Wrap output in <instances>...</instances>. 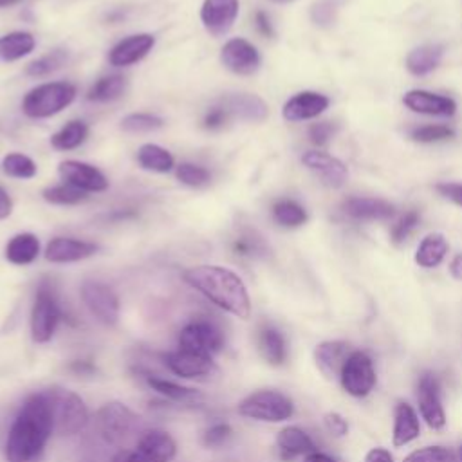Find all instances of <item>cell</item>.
Returning <instances> with one entry per match:
<instances>
[{"label": "cell", "mask_w": 462, "mask_h": 462, "mask_svg": "<svg viewBox=\"0 0 462 462\" xmlns=\"http://www.w3.org/2000/svg\"><path fill=\"white\" fill-rule=\"evenodd\" d=\"M55 431L51 408L42 392L30 395L19 410L6 439L8 462H37Z\"/></svg>", "instance_id": "obj_1"}, {"label": "cell", "mask_w": 462, "mask_h": 462, "mask_svg": "<svg viewBox=\"0 0 462 462\" xmlns=\"http://www.w3.org/2000/svg\"><path fill=\"white\" fill-rule=\"evenodd\" d=\"M183 280L206 296L222 311L248 320L251 316V298L244 280L222 266H194L183 273Z\"/></svg>", "instance_id": "obj_2"}, {"label": "cell", "mask_w": 462, "mask_h": 462, "mask_svg": "<svg viewBox=\"0 0 462 462\" xmlns=\"http://www.w3.org/2000/svg\"><path fill=\"white\" fill-rule=\"evenodd\" d=\"M78 89L69 82H48L32 89L23 100V113L32 120H48L77 100Z\"/></svg>", "instance_id": "obj_3"}, {"label": "cell", "mask_w": 462, "mask_h": 462, "mask_svg": "<svg viewBox=\"0 0 462 462\" xmlns=\"http://www.w3.org/2000/svg\"><path fill=\"white\" fill-rule=\"evenodd\" d=\"M44 394L51 408L57 433L75 435V433H80L89 424V408L77 392L53 386L44 390Z\"/></svg>", "instance_id": "obj_4"}, {"label": "cell", "mask_w": 462, "mask_h": 462, "mask_svg": "<svg viewBox=\"0 0 462 462\" xmlns=\"http://www.w3.org/2000/svg\"><path fill=\"white\" fill-rule=\"evenodd\" d=\"M237 410L246 419L262 421V422H284L293 417L294 404L285 394L278 390L264 388L246 395L239 403Z\"/></svg>", "instance_id": "obj_5"}, {"label": "cell", "mask_w": 462, "mask_h": 462, "mask_svg": "<svg viewBox=\"0 0 462 462\" xmlns=\"http://www.w3.org/2000/svg\"><path fill=\"white\" fill-rule=\"evenodd\" d=\"M96 426L102 437L114 444L123 446L141 426V417L120 401L105 403L96 413Z\"/></svg>", "instance_id": "obj_6"}, {"label": "cell", "mask_w": 462, "mask_h": 462, "mask_svg": "<svg viewBox=\"0 0 462 462\" xmlns=\"http://www.w3.org/2000/svg\"><path fill=\"white\" fill-rule=\"evenodd\" d=\"M64 318V311L51 285L42 284L37 291L35 303L32 309V338L35 343H50Z\"/></svg>", "instance_id": "obj_7"}, {"label": "cell", "mask_w": 462, "mask_h": 462, "mask_svg": "<svg viewBox=\"0 0 462 462\" xmlns=\"http://www.w3.org/2000/svg\"><path fill=\"white\" fill-rule=\"evenodd\" d=\"M179 349L213 358L224 347V334L221 327L210 320L195 318L188 322L179 332Z\"/></svg>", "instance_id": "obj_8"}, {"label": "cell", "mask_w": 462, "mask_h": 462, "mask_svg": "<svg viewBox=\"0 0 462 462\" xmlns=\"http://www.w3.org/2000/svg\"><path fill=\"white\" fill-rule=\"evenodd\" d=\"M82 302L89 313L107 327H114L120 322V298L113 287L98 280H86L80 289Z\"/></svg>", "instance_id": "obj_9"}, {"label": "cell", "mask_w": 462, "mask_h": 462, "mask_svg": "<svg viewBox=\"0 0 462 462\" xmlns=\"http://www.w3.org/2000/svg\"><path fill=\"white\" fill-rule=\"evenodd\" d=\"M341 386L354 397H365L376 385V370L370 356L363 350H352L340 376Z\"/></svg>", "instance_id": "obj_10"}, {"label": "cell", "mask_w": 462, "mask_h": 462, "mask_svg": "<svg viewBox=\"0 0 462 462\" xmlns=\"http://www.w3.org/2000/svg\"><path fill=\"white\" fill-rule=\"evenodd\" d=\"M177 455L174 437L163 430H149L134 449H127V462H170Z\"/></svg>", "instance_id": "obj_11"}, {"label": "cell", "mask_w": 462, "mask_h": 462, "mask_svg": "<svg viewBox=\"0 0 462 462\" xmlns=\"http://www.w3.org/2000/svg\"><path fill=\"white\" fill-rule=\"evenodd\" d=\"M240 12L239 0H204L201 6V23L206 33L221 39L231 32Z\"/></svg>", "instance_id": "obj_12"}, {"label": "cell", "mask_w": 462, "mask_h": 462, "mask_svg": "<svg viewBox=\"0 0 462 462\" xmlns=\"http://www.w3.org/2000/svg\"><path fill=\"white\" fill-rule=\"evenodd\" d=\"M221 64L239 77H251L262 66L258 50L246 39H231L221 50Z\"/></svg>", "instance_id": "obj_13"}, {"label": "cell", "mask_w": 462, "mask_h": 462, "mask_svg": "<svg viewBox=\"0 0 462 462\" xmlns=\"http://www.w3.org/2000/svg\"><path fill=\"white\" fill-rule=\"evenodd\" d=\"M59 176L64 183L80 188L86 194H102L109 190L107 176L95 165L68 159L59 165Z\"/></svg>", "instance_id": "obj_14"}, {"label": "cell", "mask_w": 462, "mask_h": 462, "mask_svg": "<svg viewBox=\"0 0 462 462\" xmlns=\"http://www.w3.org/2000/svg\"><path fill=\"white\" fill-rule=\"evenodd\" d=\"M417 401L424 422L431 430H442L446 426V412L440 399V385L433 374L426 372L421 376L417 385Z\"/></svg>", "instance_id": "obj_15"}, {"label": "cell", "mask_w": 462, "mask_h": 462, "mask_svg": "<svg viewBox=\"0 0 462 462\" xmlns=\"http://www.w3.org/2000/svg\"><path fill=\"white\" fill-rule=\"evenodd\" d=\"M163 359L170 372H174L176 376L185 377V379H206V377L217 374V365H215L213 358L188 352L179 347L176 350L167 352L163 356Z\"/></svg>", "instance_id": "obj_16"}, {"label": "cell", "mask_w": 462, "mask_h": 462, "mask_svg": "<svg viewBox=\"0 0 462 462\" xmlns=\"http://www.w3.org/2000/svg\"><path fill=\"white\" fill-rule=\"evenodd\" d=\"M100 246L75 237H55L48 242L44 257L51 264H73L95 257Z\"/></svg>", "instance_id": "obj_17"}, {"label": "cell", "mask_w": 462, "mask_h": 462, "mask_svg": "<svg viewBox=\"0 0 462 462\" xmlns=\"http://www.w3.org/2000/svg\"><path fill=\"white\" fill-rule=\"evenodd\" d=\"M156 46V37L150 33H138L120 41L109 51V64L113 68H131L140 64Z\"/></svg>", "instance_id": "obj_18"}, {"label": "cell", "mask_w": 462, "mask_h": 462, "mask_svg": "<svg viewBox=\"0 0 462 462\" xmlns=\"http://www.w3.org/2000/svg\"><path fill=\"white\" fill-rule=\"evenodd\" d=\"M302 163L303 167H307L311 172H314L323 185L331 186V188H340L345 185L347 177H349V170L347 167L332 158L327 152H320V150H309L302 156Z\"/></svg>", "instance_id": "obj_19"}, {"label": "cell", "mask_w": 462, "mask_h": 462, "mask_svg": "<svg viewBox=\"0 0 462 462\" xmlns=\"http://www.w3.org/2000/svg\"><path fill=\"white\" fill-rule=\"evenodd\" d=\"M331 100L325 95L314 91H303L289 98L282 109V116L285 122H307L318 118L322 113L329 109Z\"/></svg>", "instance_id": "obj_20"}, {"label": "cell", "mask_w": 462, "mask_h": 462, "mask_svg": "<svg viewBox=\"0 0 462 462\" xmlns=\"http://www.w3.org/2000/svg\"><path fill=\"white\" fill-rule=\"evenodd\" d=\"M403 104L412 113L426 116H453L457 113V104L451 98L421 89L408 91L403 96Z\"/></svg>", "instance_id": "obj_21"}, {"label": "cell", "mask_w": 462, "mask_h": 462, "mask_svg": "<svg viewBox=\"0 0 462 462\" xmlns=\"http://www.w3.org/2000/svg\"><path fill=\"white\" fill-rule=\"evenodd\" d=\"M221 105L228 111L231 118H239L242 122L262 123L269 116L267 104L257 95H230L221 100Z\"/></svg>", "instance_id": "obj_22"}, {"label": "cell", "mask_w": 462, "mask_h": 462, "mask_svg": "<svg viewBox=\"0 0 462 462\" xmlns=\"http://www.w3.org/2000/svg\"><path fill=\"white\" fill-rule=\"evenodd\" d=\"M352 349L345 341H323L314 349V363L327 379H340Z\"/></svg>", "instance_id": "obj_23"}, {"label": "cell", "mask_w": 462, "mask_h": 462, "mask_svg": "<svg viewBox=\"0 0 462 462\" xmlns=\"http://www.w3.org/2000/svg\"><path fill=\"white\" fill-rule=\"evenodd\" d=\"M341 208L356 221H388L395 215L394 204L374 197H350Z\"/></svg>", "instance_id": "obj_24"}, {"label": "cell", "mask_w": 462, "mask_h": 462, "mask_svg": "<svg viewBox=\"0 0 462 462\" xmlns=\"http://www.w3.org/2000/svg\"><path fill=\"white\" fill-rule=\"evenodd\" d=\"M421 433V422L419 415L408 403H399L394 410V431H392V442L395 448L406 446L412 440H415Z\"/></svg>", "instance_id": "obj_25"}, {"label": "cell", "mask_w": 462, "mask_h": 462, "mask_svg": "<svg viewBox=\"0 0 462 462\" xmlns=\"http://www.w3.org/2000/svg\"><path fill=\"white\" fill-rule=\"evenodd\" d=\"M37 48V39L30 32H12L0 37V62L12 64L30 57Z\"/></svg>", "instance_id": "obj_26"}, {"label": "cell", "mask_w": 462, "mask_h": 462, "mask_svg": "<svg viewBox=\"0 0 462 462\" xmlns=\"http://www.w3.org/2000/svg\"><path fill=\"white\" fill-rule=\"evenodd\" d=\"M41 255V240L33 233H19L10 239L5 257L14 266H30Z\"/></svg>", "instance_id": "obj_27"}, {"label": "cell", "mask_w": 462, "mask_h": 462, "mask_svg": "<svg viewBox=\"0 0 462 462\" xmlns=\"http://www.w3.org/2000/svg\"><path fill=\"white\" fill-rule=\"evenodd\" d=\"M276 446L284 458H293L298 455H309L316 451V446L307 431L298 426H285L276 435Z\"/></svg>", "instance_id": "obj_28"}, {"label": "cell", "mask_w": 462, "mask_h": 462, "mask_svg": "<svg viewBox=\"0 0 462 462\" xmlns=\"http://www.w3.org/2000/svg\"><path fill=\"white\" fill-rule=\"evenodd\" d=\"M136 161L140 168L154 174H168L172 172L177 165L170 150L156 145V143H145L138 149Z\"/></svg>", "instance_id": "obj_29"}, {"label": "cell", "mask_w": 462, "mask_h": 462, "mask_svg": "<svg viewBox=\"0 0 462 462\" xmlns=\"http://www.w3.org/2000/svg\"><path fill=\"white\" fill-rule=\"evenodd\" d=\"M444 55V48L439 44H428L413 50L406 57V69L413 77H426L439 68Z\"/></svg>", "instance_id": "obj_30"}, {"label": "cell", "mask_w": 462, "mask_h": 462, "mask_svg": "<svg viewBox=\"0 0 462 462\" xmlns=\"http://www.w3.org/2000/svg\"><path fill=\"white\" fill-rule=\"evenodd\" d=\"M258 352L273 367H280L287 359V343L284 334L275 327H266L258 334Z\"/></svg>", "instance_id": "obj_31"}, {"label": "cell", "mask_w": 462, "mask_h": 462, "mask_svg": "<svg viewBox=\"0 0 462 462\" xmlns=\"http://www.w3.org/2000/svg\"><path fill=\"white\" fill-rule=\"evenodd\" d=\"M448 248V240L442 233H430L421 240L415 251V264L424 269L437 267L446 258Z\"/></svg>", "instance_id": "obj_32"}, {"label": "cell", "mask_w": 462, "mask_h": 462, "mask_svg": "<svg viewBox=\"0 0 462 462\" xmlns=\"http://www.w3.org/2000/svg\"><path fill=\"white\" fill-rule=\"evenodd\" d=\"M89 125L82 120H73L69 123H66L59 132H55L51 136V147L55 150L60 152H69V150H77L80 149L87 138H89Z\"/></svg>", "instance_id": "obj_33"}, {"label": "cell", "mask_w": 462, "mask_h": 462, "mask_svg": "<svg viewBox=\"0 0 462 462\" xmlns=\"http://www.w3.org/2000/svg\"><path fill=\"white\" fill-rule=\"evenodd\" d=\"M147 385L158 392L159 395L170 399V401H177V403H197L201 401L204 395L190 386H183L176 381L159 377V376H147Z\"/></svg>", "instance_id": "obj_34"}, {"label": "cell", "mask_w": 462, "mask_h": 462, "mask_svg": "<svg viewBox=\"0 0 462 462\" xmlns=\"http://www.w3.org/2000/svg\"><path fill=\"white\" fill-rule=\"evenodd\" d=\"M129 82L122 75H109L100 78L87 93V100L95 104H109L120 100L127 93Z\"/></svg>", "instance_id": "obj_35"}, {"label": "cell", "mask_w": 462, "mask_h": 462, "mask_svg": "<svg viewBox=\"0 0 462 462\" xmlns=\"http://www.w3.org/2000/svg\"><path fill=\"white\" fill-rule=\"evenodd\" d=\"M271 212H273L275 222L284 228H300L309 219L305 208L300 203L291 201V199H282V201L275 203Z\"/></svg>", "instance_id": "obj_36"}, {"label": "cell", "mask_w": 462, "mask_h": 462, "mask_svg": "<svg viewBox=\"0 0 462 462\" xmlns=\"http://www.w3.org/2000/svg\"><path fill=\"white\" fill-rule=\"evenodd\" d=\"M42 197L46 203L55 204V206H77L82 204L89 199V194L82 192L80 188L62 183L55 186H48L42 190Z\"/></svg>", "instance_id": "obj_37"}, {"label": "cell", "mask_w": 462, "mask_h": 462, "mask_svg": "<svg viewBox=\"0 0 462 462\" xmlns=\"http://www.w3.org/2000/svg\"><path fill=\"white\" fill-rule=\"evenodd\" d=\"M68 62H69V51L55 50V51L37 59L35 62H32L26 68V75L30 78H46V77L60 71Z\"/></svg>", "instance_id": "obj_38"}, {"label": "cell", "mask_w": 462, "mask_h": 462, "mask_svg": "<svg viewBox=\"0 0 462 462\" xmlns=\"http://www.w3.org/2000/svg\"><path fill=\"white\" fill-rule=\"evenodd\" d=\"M3 172L8 177L30 181L39 174V167L30 156H24L21 152H12L3 159Z\"/></svg>", "instance_id": "obj_39"}, {"label": "cell", "mask_w": 462, "mask_h": 462, "mask_svg": "<svg viewBox=\"0 0 462 462\" xmlns=\"http://www.w3.org/2000/svg\"><path fill=\"white\" fill-rule=\"evenodd\" d=\"M231 249L239 257H264L269 248L255 230H244L231 242Z\"/></svg>", "instance_id": "obj_40"}, {"label": "cell", "mask_w": 462, "mask_h": 462, "mask_svg": "<svg viewBox=\"0 0 462 462\" xmlns=\"http://www.w3.org/2000/svg\"><path fill=\"white\" fill-rule=\"evenodd\" d=\"M165 127V120L150 113H132L122 120V129L129 134L156 132Z\"/></svg>", "instance_id": "obj_41"}, {"label": "cell", "mask_w": 462, "mask_h": 462, "mask_svg": "<svg viewBox=\"0 0 462 462\" xmlns=\"http://www.w3.org/2000/svg\"><path fill=\"white\" fill-rule=\"evenodd\" d=\"M176 177L181 185L190 188H203L210 185L212 174L208 168L195 163H181L176 167Z\"/></svg>", "instance_id": "obj_42"}, {"label": "cell", "mask_w": 462, "mask_h": 462, "mask_svg": "<svg viewBox=\"0 0 462 462\" xmlns=\"http://www.w3.org/2000/svg\"><path fill=\"white\" fill-rule=\"evenodd\" d=\"M403 462H457V457L444 446H426L406 455Z\"/></svg>", "instance_id": "obj_43"}, {"label": "cell", "mask_w": 462, "mask_h": 462, "mask_svg": "<svg viewBox=\"0 0 462 462\" xmlns=\"http://www.w3.org/2000/svg\"><path fill=\"white\" fill-rule=\"evenodd\" d=\"M419 213L415 210H408L404 212V215H401L397 219V222L392 226V231H390V239L394 244H403L410 233L419 226Z\"/></svg>", "instance_id": "obj_44"}, {"label": "cell", "mask_w": 462, "mask_h": 462, "mask_svg": "<svg viewBox=\"0 0 462 462\" xmlns=\"http://www.w3.org/2000/svg\"><path fill=\"white\" fill-rule=\"evenodd\" d=\"M455 132L444 125H426L419 127L412 132V140L419 143H437V141H446L451 140Z\"/></svg>", "instance_id": "obj_45"}, {"label": "cell", "mask_w": 462, "mask_h": 462, "mask_svg": "<svg viewBox=\"0 0 462 462\" xmlns=\"http://www.w3.org/2000/svg\"><path fill=\"white\" fill-rule=\"evenodd\" d=\"M231 433H233V430L228 422H215L210 428H206V431L203 433V444L206 448L222 446L231 437Z\"/></svg>", "instance_id": "obj_46"}, {"label": "cell", "mask_w": 462, "mask_h": 462, "mask_svg": "<svg viewBox=\"0 0 462 462\" xmlns=\"http://www.w3.org/2000/svg\"><path fill=\"white\" fill-rule=\"evenodd\" d=\"M336 132V127L331 123V122H322V123H314L309 127L307 134H309V140L313 145L316 147H323L331 141V138L334 136Z\"/></svg>", "instance_id": "obj_47"}, {"label": "cell", "mask_w": 462, "mask_h": 462, "mask_svg": "<svg viewBox=\"0 0 462 462\" xmlns=\"http://www.w3.org/2000/svg\"><path fill=\"white\" fill-rule=\"evenodd\" d=\"M230 120H231V116L228 114V111H226L222 105L212 107V109L204 114V118H203V127H204L206 131H219V129H222Z\"/></svg>", "instance_id": "obj_48"}, {"label": "cell", "mask_w": 462, "mask_h": 462, "mask_svg": "<svg viewBox=\"0 0 462 462\" xmlns=\"http://www.w3.org/2000/svg\"><path fill=\"white\" fill-rule=\"evenodd\" d=\"M323 422H325V428H327L332 435H336V437H343V435H347V431H349V422H347V419H345L343 415H340L338 412H329V413H325Z\"/></svg>", "instance_id": "obj_49"}, {"label": "cell", "mask_w": 462, "mask_h": 462, "mask_svg": "<svg viewBox=\"0 0 462 462\" xmlns=\"http://www.w3.org/2000/svg\"><path fill=\"white\" fill-rule=\"evenodd\" d=\"M435 188H437V192H439L442 197H446V199H449L451 203L462 206V185L440 183V185H437Z\"/></svg>", "instance_id": "obj_50"}, {"label": "cell", "mask_w": 462, "mask_h": 462, "mask_svg": "<svg viewBox=\"0 0 462 462\" xmlns=\"http://www.w3.org/2000/svg\"><path fill=\"white\" fill-rule=\"evenodd\" d=\"M255 26H257V30H258V33H260L262 37L273 39V35H275L273 24H271V21H269V17H267L266 12H257V15H255Z\"/></svg>", "instance_id": "obj_51"}, {"label": "cell", "mask_w": 462, "mask_h": 462, "mask_svg": "<svg viewBox=\"0 0 462 462\" xmlns=\"http://www.w3.org/2000/svg\"><path fill=\"white\" fill-rule=\"evenodd\" d=\"M313 17L318 24H329L332 21V6L329 5V0H325V3H322L314 8Z\"/></svg>", "instance_id": "obj_52"}, {"label": "cell", "mask_w": 462, "mask_h": 462, "mask_svg": "<svg viewBox=\"0 0 462 462\" xmlns=\"http://www.w3.org/2000/svg\"><path fill=\"white\" fill-rule=\"evenodd\" d=\"M12 213H14V199L3 186H0V221L8 219Z\"/></svg>", "instance_id": "obj_53"}, {"label": "cell", "mask_w": 462, "mask_h": 462, "mask_svg": "<svg viewBox=\"0 0 462 462\" xmlns=\"http://www.w3.org/2000/svg\"><path fill=\"white\" fill-rule=\"evenodd\" d=\"M365 462H394V457L388 449L385 448H374L367 453Z\"/></svg>", "instance_id": "obj_54"}, {"label": "cell", "mask_w": 462, "mask_h": 462, "mask_svg": "<svg viewBox=\"0 0 462 462\" xmlns=\"http://www.w3.org/2000/svg\"><path fill=\"white\" fill-rule=\"evenodd\" d=\"M449 273L455 280H462V253H457L449 264Z\"/></svg>", "instance_id": "obj_55"}, {"label": "cell", "mask_w": 462, "mask_h": 462, "mask_svg": "<svg viewBox=\"0 0 462 462\" xmlns=\"http://www.w3.org/2000/svg\"><path fill=\"white\" fill-rule=\"evenodd\" d=\"M303 462H336L331 455L327 453H322V451H313L309 455H305Z\"/></svg>", "instance_id": "obj_56"}, {"label": "cell", "mask_w": 462, "mask_h": 462, "mask_svg": "<svg viewBox=\"0 0 462 462\" xmlns=\"http://www.w3.org/2000/svg\"><path fill=\"white\" fill-rule=\"evenodd\" d=\"M71 370H75V372H78V374H93L96 368H95V365L89 363V361H75V363L71 365Z\"/></svg>", "instance_id": "obj_57"}, {"label": "cell", "mask_w": 462, "mask_h": 462, "mask_svg": "<svg viewBox=\"0 0 462 462\" xmlns=\"http://www.w3.org/2000/svg\"><path fill=\"white\" fill-rule=\"evenodd\" d=\"M21 3H23V0H0V10L17 6V5H21Z\"/></svg>", "instance_id": "obj_58"}, {"label": "cell", "mask_w": 462, "mask_h": 462, "mask_svg": "<svg viewBox=\"0 0 462 462\" xmlns=\"http://www.w3.org/2000/svg\"><path fill=\"white\" fill-rule=\"evenodd\" d=\"M458 458H460V460H462V446H460V448H458Z\"/></svg>", "instance_id": "obj_59"}, {"label": "cell", "mask_w": 462, "mask_h": 462, "mask_svg": "<svg viewBox=\"0 0 462 462\" xmlns=\"http://www.w3.org/2000/svg\"><path fill=\"white\" fill-rule=\"evenodd\" d=\"M276 3H287V0H276Z\"/></svg>", "instance_id": "obj_60"}]
</instances>
